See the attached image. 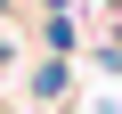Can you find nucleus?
Wrapping results in <instances>:
<instances>
[{
    "mask_svg": "<svg viewBox=\"0 0 122 114\" xmlns=\"http://www.w3.org/2000/svg\"><path fill=\"white\" fill-rule=\"evenodd\" d=\"M33 98H65V65H57V57L33 65Z\"/></svg>",
    "mask_w": 122,
    "mask_h": 114,
    "instance_id": "1",
    "label": "nucleus"
},
{
    "mask_svg": "<svg viewBox=\"0 0 122 114\" xmlns=\"http://www.w3.org/2000/svg\"><path fill=\"white\" fill-rule=\"evenodd\" d=\"M0 65H8V33H0Z\"/></svg>",
    "mask_w": 122,
    "mask_h": 114,
    "instance_id": "2",
    "label": "nucleus"
},
{
    "mask_svg": "<svg viewBox=\"0 0 122 114\" xmlns=\"http://www.w3.org/2000/svg\"><path fill=\"white\" fill-rule=\"evenodd\" d=\"M0 8H8V0H0Z\"/></svg>",
    "mask_w": 122,
    "mask_h": 114,
    "instance_id": "3",
    "label": "nucleus"
}]
</instances>
